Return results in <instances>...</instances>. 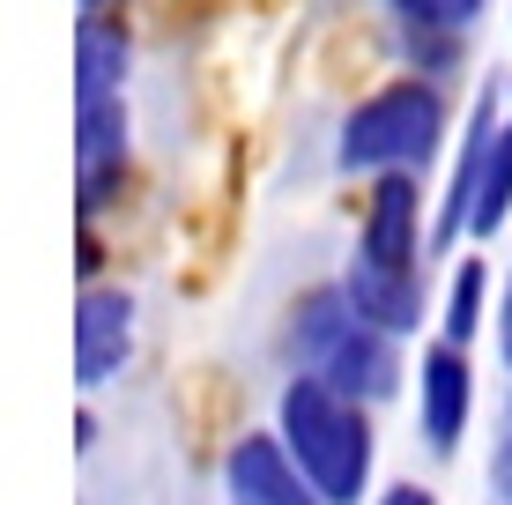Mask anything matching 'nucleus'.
Returning <instances> with one entry per match:
<instances>
[{
    "label": "nucleus",
    "mask_w": 512,
    "mask_h": 505,
    "mask_svg": "<svg viewBox=\"0 0 512 505\" xmlns=\"http://www.w3.org/2000/svg\"><path fill=\"white\" fill-rule=\"evenodd\" d=\"M483 290H490V275H483V260H461L453 268V290H446V342H475V320H483Z\"/></svg>",
    "instance_id": "obj_13"
},
{
    "label": "nucleus",
    "mask_w": 512,
    "mask_h": 505,
    "mask_svg": "<svg viewBox=\"0 0 512 505\" xmlns=\"http://www.w3.org/2000/svg\"><path fill=\"white\" fill-rule=\"evenodd\" d=\"M75 156H82V208H104V186L127 164V97L119 90L75 97Z\"/></svg>",
    "instance_id": "obj_7"
},
{
    "label": "nucleus",
    "mask_w": 512,
    "mask_h": 505,
    "mask_svg": "<svg viewBox=\"0 0 512 505\" xmlns=\"http://www.w3.org/2000/svg\"><path fill=\"white\" fill-rule=\"evenodd\" d=\"M438 134H446V97L431 90V82L401 75L372 90L357 104V112L342 119V142H334V164L342 171H423L438 149Z\"/></svg>",
    "instance_id": "obj_2"
},
{
    "label": "nucleus",
    "mask_w": 512,
    "mask_h": 505,
    "mask_svg": "<svg viewBox=\"0 0 512 505\" xmlns=\"http://www.w3.org/2000/svg\"><path fill=\"white\" fill-rule=\"evenodd\" d=\"M342 298L357 320H372L386 327V335H416V320H423V268H379V260H349V275H342Z\"/></svg>",
    "instance_id": "obj_9"
},
{
    "label": "nucleus",
    "mask_w": 512,
    "mask_h": 505,
    "mask_svg": "<svg viewBox=\"0 0 512 505\" xmlns=\"http://www.w3.org/2000/svg\"><path fill=\"white\" fill-rule=\"evenodd\" d=\"M275 439L290 446V461L305 468V483L327 505H357L372 483V424L364 402H342L320 372H297L275 402Z\"/></svg>",
    "instance_id": "obj_1"
},
{
    "label": "nucleus",
    "mask_w": 512,
    "mask_h": 505,
    "mask_svg": "<svg viewBox=\"0 0 512 505\" xmlns=\"http://www.w3.org/2000/svg\"><path fill=\"white\" fill-rule=\"evenodd\" d=\"M349 320H357V312H349L342 283H334V290H312V298H305V305L290 312V350H297V364H305V372H312V364H320V350H327L334 335H342Z\"/></svg>",
    "instance_id": "obj_12"
},
{
    "label": "nucleus",
    "mask_w": 512,
    "mask_h": 505,
    "mask_svg": "<svg viewBox=\"0 0 512 505\" xmlns=\"http://www.w3.org/2000/svg\"><path fill=\"white\" fill-rule=\"evenodd\" d=\"M119 82H127V30L104 8H90L75 30V90L97 97V90H119Z\"/></svg>",
    "instance_id": "obj_11"
},
{
    "label": "nucleus",
    "mask_w": 512,
    "mask_h": 505,
    "mask_svg": "<svg viewBox=\"0 0 512 505\" xmlns=\"http://www.w3.org/2000/svg\"><path fill=\"white\" fill-rule=\"evenodd\" d=\"M416 208H423L416 201V171H379L357 253L379 260V268H423V253H416Z\"/></svg>",
    "instance_id": "obj_8"
},
{
    "label": "nucleus",
    "mask_w": 512,
    "mask_h": 505,
    "mask_svg": "<svg viewBox=\"0 0 512 505\" xmlns=\"http://www.w3.org/2000/svg\"><path fill=\"white\" fill-rule=\"evenodd\" d=\"M409 30H468L483 15V0H386Z\"/></svg>",
    "instance_id": "obj_14"
},
{
    "label": "nucleus",
    "mask_w": 512,
    "mask_h": 505,
    "mask_svg": "<svg viewBox=\"0 0 512 505\" xmlns=\"http://www.w3.org/2000/svg\"><path fill=\"white\" fill-rule=\"evenodd\" d=\"M82 8H127V0H82Z\"/></svg>",
    "instance_id": "obj_17"
},
{
    "label": "nucleus",
    "mask_w": 512,
    "mask_h": 505,
    "mask_svg": "<svg viewBox=\"0 0 512 505\" xmlns=\"http://www.w3.org/2000/svg\"><path fill=\"white\" fill-rule=\"evenodd\" d=\"M498 350H505V364H512V283H505V305H498Z\"/></svg>",
    "instance_id": "obj_16"
},
{
    "label": "nucleus",
    "mask_w": 512,
    "mask_h": 505,
    "mask_svg": "<svg viewBox=\"0 0 512 505\" xmlns=\"http://www.w3.org/2000/svg\"><path fill=\"white\" fill-rule=\"evenodd\" d=\"M379 505H438L431 491H423V483H394V491H386Z\"/></svg>",
    "instance_id": "obj_15"
},
{
    "label": "nucleus",
    "mask_w": 512,
    "mask_h": 505,
    "mask_svg": "<svg viewBox=\"0 0 512 505\" xmlns=\"http://www.w3.org/2000/svg\"><path fill=\"white\" fill-rule=\"evenodd\" d=\"M223 483H231V505H327L275 431H245L223 461Z\"/></svg>",
    "instance_id": "obj_5"
},
{
    "label": "nucleus",
    "mask_w": 512,
    "mask_h": 505,
    "mask_svg": "<svg viewBox=\"0 0 512 505\" xmlns=\"http://www.w3.org/2000/svg\"><path fill=\"white\" fill-rule=\"evenodd\" d=\"M468 409H475V372H468V350L438 335L431 350L416 357V416H423V439H431V454H453V446H461Z\"/></svg>",
    "instance_id": "obj_3"
},
{
    "label": "nucleus",
    "mask_w": 512,
    "mask_h": 505,
    "mask_svg": "<svg viewBox=\"0 0 512 505\" xmlns=\"http://www.w3.org/2000/svg\"><path fill=\"white\" fill-rule=\"evenodd\" d=\"M127 357H134V298L90 283L82 290V312H75V379L82 387H104Z\"/></svg>",
    "instance_id": "obj_6"
},
{
    "label": "nucleus",
    "mask_w": 512,
    "mask_h": 505,
    "mask_svg": "<svg viewBox=\"0 0 512 505\" xmlns=\"http://www.w3.org/2000/svg\"><path fill=\"white\" fill-rule=\"evenodd\" d=\"M505 216H512V119H498V134H490V149H483V164H475V194H468V223H461V238H498L505 231Z\"/></svg>",
    "instance_id": "obj_10"
},
{
    "label": "nucleus",
    "mask_w": 512,
    "mask_h": 505,
    "mask_svg": "<svg viewBox=\"0 0 512 505\" xmlns=\"http://www.w3.org/2000/svg\"><path fill=\"white\" fill-rule=\"evenodd\" d=\"M394 342H401V335H386V327H372V320H349L342 335L320 350V364H312V372H320L342 402H386V394L401 387Z\"/></svg>",
    "instance_id": "obj_4"
}]
</instances>
